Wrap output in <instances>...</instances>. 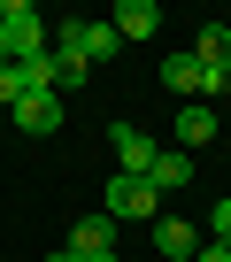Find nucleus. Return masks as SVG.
Listing matches in <instances>:
<instances>
[{"label":"nucleus","instance_id":"20e7f679","mask_svg":"<svg viewBox=\"0 0 231 262\" xmlns=\"http://www.w3.org/2000/svg\"><path fill=\"white\" fill-rule=\"evenodd\" d=\"M108 147H115V170H124V178H147V170H154V155H162L139 123H108Z\"/></svg>","mask_w":231,"mask_h":262},{"label":"nucleus","instance_id":"f03ea898","mask_svg":"<svg viewBox=\"0 0 231 262\" xmlns=\"http://www.w3.org/2000/svg\"><path fill=\"white\" fill-rule=\"evenodd\" d=\"M54 54L115 62V54H124V39H115V24H85V16H62V24H54Z\"/></svg>","mask_w":231,"mask_h":262},{"label":"nucleus","instance_id":"a211bd4d","mask_svg":"<svg viewBox=\"0 0 231 262\" xmlns=\"http://www.w3.org/2000/svg\"><path fill=\"white\" fill-rule=\"evenodd\" d=\"M93 262H115V254H93Z\"/></svg>","mask_w":231,"mask_h":262},{"label":"nucleus","instance_id":"f3484780","mask_svg":"<svg viewBox=\"0 0 231 262\" xmlns=\"http://www.w3.org/2000/svg\"><path fill=\"white\" fill-rule=\"evenodd\" d=\"M0 70H8V47H0Z\"/></svg>","mask_w":231,"mask_h":262},{"label":"nucleus","instance_id":"2eb2a0df","mask_svg":"<svg viewBox=\"0 0 231 262\" xmlns=\"http://www.w3.org/2000/svg\"><path fill=\"white\" fill-rule=\"evenodd\" d=\"M193 262H231V247H223V239H200V254H193Z\"/></svg>","mask_w":231,"mask_h":262},{"label":"nucleus","instance_id":"423d86ee","mask_svg":"<svg viewBox=\"0 0 231 262\" xmlns=\"http://www.w3.org/2000/svg\"><path fill=\"white\" fill-rule=\"evenodd\" d=\"M16 131H31V139L39 131H62V93H24L16 100Z\"/></svg>","mask_w":231,"mask_h":262},{"label":"nucleus","instance_id":"0eeeda50","mask_svg":"<svg viewBox=\"0 0 231 262\" xmlns=\"http://www.w3.org/2000/svg\"><path fill=\"white\" fill-rule=\"evenodd\" d=\"M108 24H115V39L131 47V39H154V31H162V8H154V0H124Z\"/></svg>","mask_w":231,"mask_h":262},{"label":"nucleus","instance_id":"7ed1b4c3","mask_svg":"<svg viewBox=\"0 0 231 262\" xmlns=\"http://www.w3.org/2000/svg\"><path fill=\"white\" fill-rule=\"evenodd\" d=\"M108 216H131V224H154V216H162V193H154L147 178H124V170H115V178H108Z\"/></svg>","mask_w":231,"mask_h":262},{"label":"nucleus","instance_id":"6e6552de","mask_svg":"<svg viewBox=\"0 0 231 262\" xmlns=\"http://www.w3.org/2000/svg\"><path fill=\"white\" fill-rule=\"evenodd\" d=\"M147 185H154L162 201H170V193H185V185H193V155H185V147H170V155H154V170H147Z\"/></svg>","mask_w":231,"mask_h":262},{"label":"nucleus","instance_id":"9d476101","mask_svg":"<svg viewBox=\"0 0 231 262\" xmlns=\"http://www.w3.org/2000/svg\"><path fill=\"white\" fill-rule=\"evenodd\" d=\"M208 139H216V108L208 100H185L177 108V147H208Z\"/></svg>","mask_w":231,"mask_h":262},{"label":"nucleus","instance_id":"1a4fd4ad","mask_svg":"<svg viewBox=\"0 0 231 262\" xmlns=\"http://www.w3.org/2000/svg\"><path fill=\"white\" fill-rule=\"evenodd\" d=\"M70 254H77V262H93V254H115V216H85V224L70 231Z\"/></svg>","mask_w":231,"mask_h":262},{"label":"nucleus","instance_id":"ddd939ff","mask_svg":"<svg viewBox=\"0 0 231 262\" xmlns=\"http://www.w3.org/2000/svg\"><path fill=\"white\" fill-rule=\"evenodd\" d=\"M16 100H24V70L8 62V70H0V108H16Z\"/></svg>","mask_w":231,"mask_h":262},{"label":"nucleus","instance_id":"9b49d317","mask_svg":"<svg viewBox=\"0 0 231 262\" xmlns=\"http://www.w3.org/2000/svg\"><path fill=\"white\" fill-rule=\"evenodd\" d=\"M162 85H170V93H185V100H208V85H200V62H193V54H170V62H162Z\"/></svg>","mask_w":231,"mask_h":262},{"label":"nucleus","instance_id":"39448f33","mask_svg":"<svg viewBox=\"0 0 231 262\" xmlns=\"http://www.w3.org/2000/svg\"><path fill=\"white\" fill-rule=\"evenodd\" d=\"M147 231H154V254H162V262H193V254H200V231H193L185 216H154Z\"/></svg>","mask_w":231,"mask_h":262},{"label":"nucleus","instance_id":"dca6fc26","mask_svg":"<svg viewBox=\"0 0 231 262\" xmlns=\"http://www.w3.org/2000/svg\"><path fill=\"white\" fill-rule=\"evenodd\" d=\"M47 262H77V254H70V247H54V254H47Z\"/></svg>","mask_w":231,"mask_h":262},{"label":"nucleus","instance_id":"4468645a","mask_svg":"<svg viewBox=\"0 0 231 262\" xmlns=\"http://www.w3.org/2000/svg\"><path fill=\"white\" fill-rule=\"evenodd\" d=\"M208 239H223V247H231V201H216V208H208Z\"/></svg>","mask_w":231,"mask_h":262},{"label":"nucleus","instance_id":"f257e3e1","mask_svg":"<svg viewBox=\"0 0 231 262\" xmlns=\"http://www.w3.org/2000/svg\"><path fill=\"white\" fill-rule=\"evenodd\" d=\"M54 39V24L31 8V0H0V47H8V62H39Z\"/></svg>","mask_w":231,"mask_h":262},{"label":"nucleus","instance_id":"f8f14e48","mask_svg":"<svg viewBox=\"0 0 231 262\" xmlns=\"http://www.w3.org/2000/svg\"><path fill=\"white\" fill-rule=\"evenodd\" d=\"M85 77H93L85 54H54V93H62V85H85Z\"/></svg>","mask_w":231,"mask_h":262}]
</instances>
